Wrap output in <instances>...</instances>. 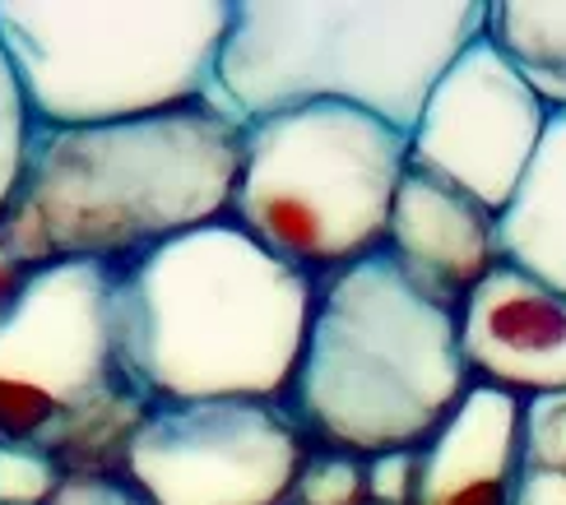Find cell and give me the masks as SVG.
Wrapping results in <instances>:
<instances>
[{"label": "cell", "mask_w": 566, "mask_h": 505, "mask_svg": "<svg viewBox=\"0 0 566 505\" xmlns=\"http://www.w3.org/2000/svg\"><path fill=\"white\" fill-rule=\"evenodd\" d=\"M316 283L228 219L112 264V339L149 403H283Z\"/></svg>", "instance_id": "1"}, {"label": "cell", "mask_w": 566, "mask_h": 505, "mask_svg": "<svg viewBox=\"0 0 566 505\" xmlns=\"http://www.w3.org/2000/svg\"><path fill=\"white\" fill-rule=\"evenodd\" d=\"M242 122L181 107L112 126H33L0 236L38 270L56 260L126 264L158 242L228 219Z\"/></svg>", "instance_id": "2"}, {"label": "cell", "mask_w": 566, "mask_h": 505, "mask_svg": "<svg viewBox=\"0 0 566 505\" xmlns=\"http://www.w3.org/2000/svg\"><path fill=\"white\" fill-rule=\"evenodd\" d=\"M469 385L460 311L376 251L316 283L283 408L312 450L376 460L428 445Z\"/></svg>", "instance_id": "3"}, {"label": "cell", "mask_w": 566, "mask_h": 505, "mask_svg": "<svg viewBox=\"0 0 566 505\" xmlns=\"http://www.w3.org/2000/svg\"><path fill=\"white\" fill-rule=\"evenodd\" d=\"M483 23L488 0H232L219 98L238 122L339 103L409 135L437 80L483 38Z\"/></svg>", "instance_id": "4"}, {"label": "cell", "mask_w": 566, "mask_h": 505, "mask_svg": "<svg viewBox=\"0 0 566 505\" xmlns=\"http://www.w3.org/2000/svg\"><path fill=\"white\" fill-rule=\"evenodd\" d=\"M228 23L232 0H0V46L29 122L56 130L181 107L228 112L219 98Z\"/></svg>", "instance_id": "5"}, {"label": "cell", "mask_w": 566, "mask_h": 505, "mask_svg": "<svg viewBox=\"0 0 566 505\" xmlns=\"http://www.w3.org/2000/svg\"><path fill=\"white\" fill-rule=\"evenodd\" d=\"M409 135L358 107L312 103L242 122L228 223L312 283L386 246Z\"/></svg>", "instance_id": "6"}, {"label": "cell", "mask_w": 566, "mask_h": 505, "mask_svg": "<svg viewBox=\"0 0 566 505\" xmlns=\"http://www.w3.org/2000/svg\"><path fill=\"white\" fill-rule=\"evenodd\" d=\"M149 399L122 376L112 264L56 260L0 316V441L38 445L65 473H122Z\"/></svg>", "instance_id": "7"}, {"label": "cell", "mask_w": 566, "mask_h": 505, "mask_svg": "<svg viewBox=\"0 0 566 505\" xmlns=\"http://www.w3.org/2000/svg\"><path fill=\"white\" fill-rule=\"evenodd\" d=\"M312 441L283 403H149L122 473L149 505H289Z\"/></svg>", "instance_id": "8"}, {"label": "cell", "mask_w": 566, "mask_h": 505, "mask_svg": "<svg viewBox=\"0 0 566 505\" xmlns=\"http://www.w3.org/2000/svg\"><path fill=\"white\" fill-rule=\"evenodd\" d=\"M548 107L497 46L474 38L437 80L418 126L409 130V167L455 186L460 196L502 213L544 139Z\"/></svg>", "instance_id": "9"}, {"label": "cell", "mask_w": 566, "mask_h": 505, "mask_svg": "<svg viewBox=\"0 0 566 505\" xmlns=\"http://www.w3.org/2000/svg\"><path fill=\"white\" fill-rule=\"evenodd\" d=\"M460 353L474 385L515 399L566 394V293L497 264L460 306Z\"/></svg>", "instance_id": "10"}, {"label": "cell", "mask_w": 566, "mask_h": 505, "mask_svg": "<svg viewBox=\"0 0 566 505\" xmlns=\"http://www.w3.org/2000/svg\"><path fill=\"white\" fill-rule=\"evenodd\" d=\"M399 270H405L432 302L460 311L469 293L497 270V213H488L455 186L437 177L405 172L390 204L386 246Z\"/></svg>", "instance_id": "11"}, {"label": "cell", "mask_w": 566, "mask_h": 505, "mask_svg": "<svg viewBox=\"0 0 566 505\" xmlns=\"http://www.w3.org/2000/svg\"><path fill=\"white\" fill-rule=\"evenodd\" d=\"M525 460V399L469 385L446 427L418 450L409 505H511Z\"/></svg>", "instance_id": "12"}, {"label": "cell", "mask_w": 566, "mask_h": 505, "mask_svg": "<svg viewBox=\"0 0 566 505\" xmlns=\"http://www.w3.org/2000/svg\"><path fill=\"white\" fill-rule=\"evenodd\" d=\"M497 255L534 283L566 293V112H553L544 139L497 213Z\"/></svg>", "instance_id": "13"}, {"label": "cell", "mask_w": 566, "mask_h": 505, "mask_svg": "<svg viewBox=\"0 0 566 505\" xmlns=\"http://www.w3.org/2000/svg\"><path fill=\"white\" fill-rule=\"evenodd\" d=\"M483 38L521 70L548 112H566V6L557 0H488Z\"/></svg>", "instance_id": "14"}, {"label": "cell", "mask_w": 566, "mask_h": 505, "mask_svg": "<svg viewBox=\"0 0 566 505\" xmlns=\"http://www.w3.org/2000/svg\"><path fill=\"white\" fill-rule=\"evenodd\" d=\"M367 460L339 450H312L289 505H367Z\"/></svg>", "instance_id": "15"}, {"label": "cell", "mask_w": 566, "mask_h": 505, "mask_svg": "<svg viewBox=\"0 0 566 505\" xmlns=\"http://www.w3.org/2000/svg\"><path fill=\"white\" fill-rule=\"evenodd\" d=\"M65 483V469L38 445L0 441V505H46Z\"/></svg>", "instance_id": "16"}, {"label": "cell", "mask_w": 566, "mask_h": 505, "mask_svg": "<svg viewBox=\"0 0 566 505\" xmlns=\"http://www.w3.org/2000/svg\"><path fill=\"white\" fill-rule=\"evenodd\" d=\"M29 107L19 98V84H14V70L6 61V46H0V213L10 209L19 177H23V154H29Z\"/></svg>", "instance_id": "17"}, {"label": "cell", "mask_w": 566, "mask_h": 505, "mask_svg": "<svg viewBox=\"0 0 566 505\" xmlns=\"http://www.w3.org/2000/svg\"><path fill=\"white\" fill-rule=\"evenodd\" d=\"M525 460L566 477V399H525Z\"/></svg>", "instance_id": "18"}, {"label": "cell", "mask_w": 566, "mask_h": 505, "mask_svg": "<svg viewBox=\"0 0 566 505\" xmlns=\"http://www.w3.org/2000/svg\"><path fill=\"white\" fill-rule=\"evenodd\" d=\"M46 505H149L126 473H65Z\"/></svg>", "instance_id": "19"}, {"label": "cell", "mask_w": 566, "mask_h": 505, "mask_svg": "<svg viewBox=\"0 0 566 505\" xmlns=\"http://www.w3.org/2000/svg\"><path fill=\"white\" fill-rule=\"evenodd\" d=\"M371 505H409L418 487V450H390L363 464Z\"/></svg>", "instance_id": "20"}, {"label": "cell", "mask_w": 566, "mask_h": 505, "mask_svg": "<svg viewBox=\"0 0 566 505\" xmlns=\"http://www.w3.org/2000/svg\"><path fill=\"white\" fill-rule=\"evenodd\" d=\"M511 505H566V477L557 469L521 460V477H515V501Z\"/></svg>", "instance_id": "21"}, {"label": "cell", "mask_w": 566, "mask_h": 505, "mask_svg": "<svg viewBox=\"0 0 566 505\" xmlns=\"http://www.w3.org/2000/svg\"><path fill=\"white\" fill-rule=\"evenodd\" d=\"M23 278H29V264H23V260L10 251V242H6V236H0V316H6V311H10V302L19 297Z\"/></svg>", "instance_id": "22"}, {"label": "cell", "mask_w": 566, "mask_h": 505, "mask_svg": "<svg viewBox=\"0 0 566 505\" xmlns=\"http://www.w3.org/2000/svg\"><path fill=\"white\" fill-rule=\"evenodd\" d=\"M367 505H371V501H367Z\"/></svg>", "instance_id": "23"}, {"label": "cell", "mask_w": 566, "mask_h": 505, "mask_svg": "<svg viewBox=\"0 0 566 505\" xmlns=\"http://www.w3.org/2000/svg\"><path fill=\"white\" fill-rule=\"evenodd\" d=\"M562 399H566V394H562Z\"/></svg>", "instance_id": "24"}]
</instances>
